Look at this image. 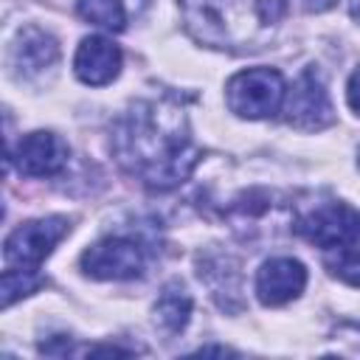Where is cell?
Here are the masks:
<instances>
[{"instance_id":"d6986e66","label":"cell","mask_w":360,"mask_h":360,"mask_svg":"<svg viewBox=\"0 0 360 360\" xmlns=\"http://www.w3.org/2000/svg\"><path fill=\"white\" fill-rule=\"evenodd\" d=\"M357 160H360V152H357Z\"/></svg>"},{"instance_id":"5b68a950","label":"cell","mask_w":360,"mask_h":360,"mask_svg":"<svg viewBox=\"0 0 360 360\" xmlns=\"http://www.w3.org/2000/svg\"><path fill=\"white\" fill-rule=\"evenodd\" d=\"M143 248L124 236H107L82 253V270L104 281H127L143 273Z\"/></svg>"},{"instance_id":"4fadbf2b","label":"cell","mask_w":360,"mask_h":360,"mask_svg":"<svg viewBox=\"0 0 360 360\" xmlns=\"http://www.w3.org/2000/svg\"><path fill=\"white\" fill-rule=\"evenodd\" d=\"M76 11L82 20L101 25L107 31H124V25H127L124 0H76Z\"/></svg>"},{"instance_id":"ac0fdd59","label":"cell","mask_w":360,"mask_h":360,"mask_svg":"<svg viewBox=\"0 0 360 360\" xmlns=\"http://www.w3.org/2000/svg\"><path fill=\"white\" fill-rule=\"evenodd\" d=\"M352 14H354V20H360V0L352 3Z\"/></svg>"},{"instance_id":"e0dca14e","label":"cell","mask_w":360,"mask_h":360,"mask_svg":"<svg viewBox=\"0 0 360 360\" xmlns=\"http://www.w3.org/2000/svg\"><path fill=\"white\" fill-rule=\"evenodd\" d=\"M338 0H304V6L309 8V11H326V8H332Z\"/></svg>"},{"instance_id":"30bf717a","label":"cell","mask_w":360,"mask_h":360,"mask_svg":"<svg viewBox=\"0 0 360 360\" xmlns=\"http://www.w3.org/2000/svg\"><path fill=\"white\" fill-rule=\"evenodd\" d=\"M73 70L84 84H110L121 70V51L107 37H84L76 48Z\"/></svg>"},{"instance_id":"5bb4252c","label":"cell","mask_w":360,"mask_h":360,"mask_svg":"<svg viewBox=\"0 0 360 360\" xmlns=\"http://www.w3.org/2000/svg\"><path fill=\"white\" fill-rule=\"evenodd\" d=\"M323 264L335 278H340L352 287H360V245L346 242V245L326 248L323 250Z\"/></svg>"},{"instance_id":"2e32d148","label":"cell","mask_w":360,"mask_h":360,"mask_svg":"<svg viewBox=\"0 0 360 360\" xmlns=\"http://www.w3.org/2000/svg\"><path fill=\"white\" fill-rule=\"evenodd\" d=\"M346 101H349V107L360 115V68L349 76V84H346Z\"/></svg>"},{"instance_id":"3957f363","label":"cell","mask_w":360,"mask_h":360,"mask_svg":"<svg viewBox=\"0 0 360 360\" xmlns=\"http://www.w3.org/2000/svg\"><path fill=\"white\" fill-rule=\"evenodd\" d=\"M65 217H42L22 222L6 236L3 259L6 267H22V270H39V264L51 256V250L59 245V239L68 233Z\"/></svg>"},{"instance_id":"ba28073f","label":"cell","mask_w":360,"mask_h":360,"mask_svg":"<svg viewBox=\"0 0 360 360\" xmlns=\"http://www.w3.org/2000/svg\"><path fill=\"white\" fill-rule=\"evenodd\" d=\"M68 143L59 135L37 129L20 138L11 160L25 177H53L68 166Z\"/></svg>"},{"instance_id":"8fae6325","label":"cell","mask_w":360,"mask_h":360,"mask_svg":"<svg viewBox=\"0 0 360 360\" xmlns=\"http://www.w3.org/2000/svg\"><path fill=\"white\" fill-rule=\"evenodd\" d=\"M59 59V48L56 39L39 28H25L20 31L17 42L11 45V68L20 76H37L48 68H53Z\"/></svg>"},{"instance_id":"7a4b0ae2","label":"cell","mask_w":360,"mask_h":360,"mask_svg":"<svg viewBox=\"0 0 360 360\" xmlns=\"http://www.w3.org/2000/svg\"><path fill=\"white\" fill-rule=\"evenodd\" d=\"M228 107L239 118H267L284 104L287 87L273 68H248L228 82Z\"/></svg>"},{"instance_id":"277c9868","label":"cell","mask_w":360,"mask_h":360,"mask_svg":"<svg viewBox=\"0 0 360 360\" xmlns=\"http://www.w3.org/2000/svg\"><path fill=\"white\" fill-rule=\"evenodd\" d=\"M186 28L194 39L228 48L242 37V20H239V0H180Z\"/></svg>"},{"instance_id":"9c48e42d","label":"cell","mask_w":360,"mask_h":360,"mask_svg":"<svg viewBox=\"0 0 360 360\" xmlns=\"http://www.w3.org/2000/svg\"><path fill=\"white\" fill-rule=\"evenodd\" d=\"M307 284V270L298 259L278 256L259 267L256 273V295L264 307H278L301 295Z\"/></svg>"},{"instance_id":"7c38bea8","label":"cell","mask_w":360,"mask_h":360,"mask_svg":"<svg viewBox=\"0 0 360 360\" xmlns=\"http://www.w3.org/2000/svg\"><path fill=\"white\" fill-rule=\"evenodd\" d=\"M191 318V295L186 292V287L180 281H169L158 301H155V321L166 335H177L186 329Z\"/></svg>"},{"instance_id":"6da1fadb","label":"cell","mask_w":360,"mask_h":360,"mask_svg":"<svg viewBox=\"0 0 360 360\" xmlns=\"http://www.w3.org/2000/svg\"><path fill=\"white\" fill-rule=\"evenodd\" d=\"M118 160L152 188H172L188 177L197 149L180 107L166 101L135 104L115 129Z\"/></svg>"},{"instance_id":"8992f818","label":"cell","mask_w":360,"mask_h":360,"mask_svg":"<svg viewBox=\"0 0 360 360\" xmlns=\"http://www.w3.org/2000/svg\"><path fill=\"white\" fill-rule=\"evenodd\" d=\"M295 231L318 245V248H335V245H346V242H354L360 236V211L346 205V202H323V205H315L312 211H307Z\"/></svg>"},{"instance_id":"9a60e30c","label":"cell","mask_w":360,"mask_h":360,"mask_svg":"<svg viewBox=\"0 0 360 360\" xmlns=\"http://www.w3.org/2000/svg\"><path fill=\"white\" fill-rule=\"evenodd\" d=\"M42 284V276L37 270H22V267H6L3 270V307H11L17 298L31 295Z\"/></svg>"},{"instance_id":"52a82bcc","label":"cell","mask_w":360,"mask_h":360,"mask_svg":"<svg viewBox=\"0 0 360 360\" xmlns=\"http://www.w3.org/2000/svg\"><path fill=\"white\" fill-rule=\"evenodd\" d=\"M281 110H284V121L295 129H323L335 118L329 96L312 70H304L298 76V82L284 96Z\"/></svg>"}]
</instances>
